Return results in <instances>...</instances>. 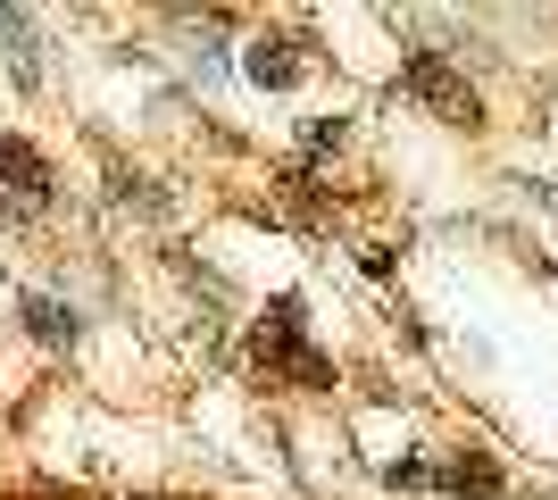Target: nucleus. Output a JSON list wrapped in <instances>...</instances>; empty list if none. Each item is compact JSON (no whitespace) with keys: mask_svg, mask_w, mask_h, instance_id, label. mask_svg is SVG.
Instances as JSON below:
<instances>
[{"mask_svg":"<svg viewBox=\"0 0 558 500\" xmlns=\"http://www.w3.org/2000/svg\"><path fill=\"white\" fill-rule=\"evenodd\" d=\"M0 200L17 217H43L50 209V167L34 159L25 143H0Z\"/></svg>","mask_w":558,"mask_h":500,"instance_id":"obj_1","label":"nucleus"},{"mask_svg":"<svg viewBox=\"0 0 558 500\" xmlns=\"http://www.w3.org/2000/svg\"><path fill=\"white\" fill-rule=\"evenodd\" d=\"M400 84H409V93H425V100H442L450 118H466V125H475V93H466V84H450V75H442V59H434V50H417V59H409V75H400Z\"/></svg>","mask_w":558,"mask_h":500,"instance_id":"obj_2","label":"nucleus"},{"mask_svg":"<svg viewBox=\"0 0 558 500\" xmlns=\"http://www.w3.org/2000/svg\"><path fill=\"white\" fill-rule=\"evenodd\" d=\"M242 68H251L258 93H283V84L301 75V59H292V42H251V59H242Z\"/></svg>","mask_w":558,"mask_h":500,"instance_id":"obj_3","label":"nucleus"},{"mask_svg":"<svg viewBox=\"0 0 558 500\" xmlns=\"http://www.w3.org/2000/svg\"><path fill=\"white\" fill-rule=\"evenodd\" d=\"M442 484H450V492H466V500H500V467H492V459H475V451L450 459Z\"/></svg>","mask_w":558,"mask_h":500,"instance_id":"obj_4","label":"nucleus"},{"mask_svg":"<svg viewBox=\"0 0 558 500\" xmlns=\"http://www.w3.org/2000/svg\"><path fill=\"white\" fill-rule=\"evenodd\" d=\"M0 42H9V59H17V84H43V59H34V25H25L17 9H0Z\"/></svg>","mask_w":558,"mask_h":500,"instance_id":"obj_5","label":"nucleus"},{"mask_svg":"<svg viewBox=\"0 0 558 500\" xmlns=\"http://www.w3.org/2000/svg\"><path fill=\"white\" fill-rule=\"evenodd\" d=\"M25 333H34V342H75V309H59V301H25Z\"/></svg>","mask_w":558,"mask_h":500,"instance_id":"obj_6","label":"nucleus"},{"mask_svg":"<svg viewBox=\"0 0 558 500\" xmlns=\"http://www.w3.org/2000/svg\"><path fill=\"white\" fill-rule=\"evenodd\" d=\"M392 484H400V492H425V484H442V476H434V467H417V459H400Z\"/></svg>","mask_w":558,"mask_h":500,"instance_id":"obj_7","label":"nucleus"},{"mask_svg":"<svg viewBox=\"0 0 558 500\" xmlns=\"http://www.w3.org/2000/svg\"><path fill=\"white\" fill-rule=\"evenodd\" d=\"M542 209H550V217H558V184H542Z\"/></svg>","mask_w":558,"mask_h":500,"instance_id":"obj_8","label":"nucleus"}]
</instances>
